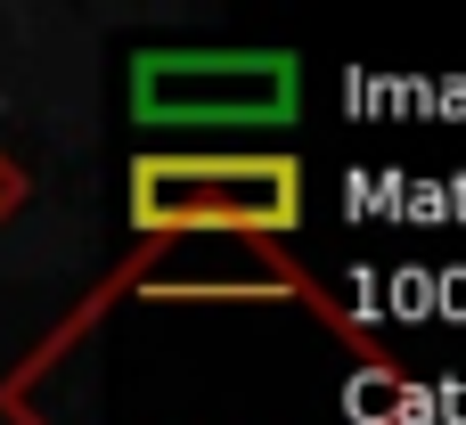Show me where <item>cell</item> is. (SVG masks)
<instances>
[{
    "mask_svg": "<svg viewBox=\"0 0 466 425\" xmlns=\"http://www.w3.org/2000/svg\"><path fill=\"white\" fill-rule=\"evenodd\" d=\"M8 205H16V172H8V156H0V221H8Z\"/></svg>",
    "mask_w": 466,
    "mask_h": 425,
    "instance_id": "obj_1",
    "label": "cell"
}]
</instances>
